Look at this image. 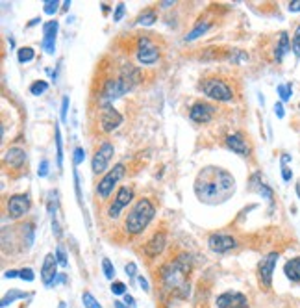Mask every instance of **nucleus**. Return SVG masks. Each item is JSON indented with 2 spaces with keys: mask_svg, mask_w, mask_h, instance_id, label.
Segmentation results:
<instances>
[{
  "mask_svg": "<svg viewBox=\"0 0 300 308\" xmlns=\"http://www.w3.org/2000/svg\"><path fill=\"white\" fill-rule=\"evenodd\" d=\"M26 297V294L25 292H17V290H11L10 294L8 295H4V297H2V303H0V306L2 308H6L8 306V304H11L15 301V299H25Z\"/></svg>",
  "mask_w": 300,
  "mask_h": 308,
  "instance_id": "obj_25",
  "label": "nucleus"
},
{
  "mask_svg": "<svg viewBox=\"0 0 300 308\" xmlns=\"http://www.w3.org/2000/svg\"><path fill=\"white\" fill-rule=\"evenodd\" d=\"M115 308H128L124 303H121V301H115Z\"/></svg>",
  "mask_w": 300,
  "mask_h": 308,
  "instance_id": "obj_51",
  "label": "nucleus"
},
{
  "mask_svg": "<svg viewBox=\"0 0 300 308\" xmlns=\"http://www.w3.org/2000/svg\"><path fill=\"white\" fill-rule=\"evenodd\" d=\"M213 25H215V17H211V15H204V17H200V19L197 20V25L193 26V30H191V32L185 35V41L199 39L200 35L206 34V32H208Z\"/></svg>",
  "mask_w": 300,
  "mask_h": 308,
  "instance_id": "obj_20",
  "label": "nucleus"
},
{
  "mask_svg": "<svg viewBox=\"0 0 300 308\" xmlns=\"http://www.w3.org/2000/svg\"><path fill=\"white\" fill-rule=\"evenodd\" d=\"M56 34H58V23L49 20L43 25V49L47 54H54L56 50Z\"/></svg>",
  "mask_w": 300,
  "mask_h": 308,
  "instance_id": "obj_19",
  "label": "nucleus"
},
{
  "mask_svg": "<svg viewBox=\"0 0 300 308\" xmlns=\"http://www.w3.org/2000/svg\"><path fill=\"white\" fill-rule=\"evenodd\" d=\"M296 195H298L300 199V180H296Z\"/></svg>",
  "mask_w": 300,
  "mask_h": 308,
  "instance_id": "obj_52",
  "label": "nucleus"
},
{
  "mask_svg": "<svg viewBox=\"0 0 300 308\" xmlns=\"http://www.w3.org/2000/svg\"><path fill=\"white\" fill-rule=\"evenodd\" d=\"M58 10H59V2H58V0H47V2L43 4V11L47 15H54Z\"/></svg>",
  "mask_w": 300,
  "mask_h": 308,
  "instance_id": "obj_30",
  "label": "nucleus"
},
{
  "mask_svg": "<svg viewBox=\"0 0 300 308\" xmlns=\"http://www.w3.org/2000/svg\"><path fill=\"white\" fill-rule=\"evenodd\" d=\"M124 171H126L124 166H122V163H117V166H113L112 171H108L106 175L102 176L100 182L97 184V195L100 197L102 201H108V199H110V195H112L117 186V182L124 176Z\"/></svg>",
  "mask_w": 300,
  "mask_h": 308,
  "instance_id": "obj_6",
  "label": "nucleus"
},
{
  "mask_svg": "<svg viewBox=\"0 0 300 308\" xmlns=\"http://www.w3.org/2000/svg\"><path fill=\"white\" fill-rule=\"evenodd\" d=\"M291 91H293L291 84H280V86H278V95H280L282 100H289Z\"/></svg>",
  "mask_w": 300,
  "mask_h": 308,
  "instance_id": "obj_33",
  "label": "nucleus"
},
{
  "mask_svg": "<svg viewBox=\"0 0 300 308\" xmlns=\"http://www.w3.org/2000/svg\"><path fill=\"white\" fill-rule=\"evenodd\" d=\"M47 89H49V84L45 82V80H35V82L30 86V93L32 95H43Z\"/></svg>",
  "mask_w": 300,
  "mask_h": 308,
  "instance_id": "obj_26",
  "label": "nucleus"
},
{
  "mask_svg": "<svg viewBox=\"0 0 300 308\" xmlns=\"http://www.w3.org/2000/svg\"><path fill=\"white\" fill-rule=\"evenodd\" d=\"M208 245L213 253L224 255L228 251L235 249V247H238V241H235V238H232V236H228V234H211L208 238Z\"/></svg>",
  "mask_w": 300,
  "mask_h": 308,
  "instance_id": "obj_13",
  "label": "nucleus"
},
{
  "mask_svg": "<svg viewBox=\"0 0 300 308\" xmlns=\"http://www.w3.org/2000/svg\"><path fill=\"white\" fill-rule=\"evenodd\" d=\"M282 176H284V180L289 182L291 176H293V173H291V169L287 166H282Z\"/></svg>",
  "mask_w": 300,
  "mask_h": 308,
  "instance_id": "obj_43",
  "label": "nucleus"
},
{
  "mask_svg": "<svg viewBox=\"0 0 300 308\" xmlns=\"http://www.w3.org/2000/svg\"><path fill=\"white\" fill-rule=\"evenodd\" d=\"M37 175L39 176L49 175V160H41V166H39V169H37Z\"/></svg>",
  "mask_w": 300,
  "mask_h": 308,
  "instance_id": "obj_40",
  "label": "nucleus"
},
{
  "mask_svg": "<svg viewBox=\"0 0 300 308\" xmlns=\"http://www.w3.org/2000/svg\"><path fill=\"white\" fill-rule=\"evenodd\" d=\"M289 50H291L289 35H287V32H280V39H278V43H276V49H274V59L278 61V64H280L282 59H284V56H286Z\"/></svg>",
  "mask_w": 300,
  "mask_h": 308,
  "instance_id": "obj_21",
  "label": "nucleus"
},
{
  "mask_svg": "<svg viewBox=\"0 0 300 308\" xmlns=\"http://www.w3.org/2000/svg\"><path fill=\"white\" fill-rule=\"evenodd\" d=\"M291 161V156L289 154H282V166H287Z\"/></svg>",
  "mask_w": 300,
  "mask_h": 308,
  "instance_id": "obj_48",
  "label": "nucleus"
},
{
  "mask_svg": "<svg viewBox=\"0 0 300 308\" xmlns=\"http://www.w3.org/2000/svg\"><path fill=\"white\" fill-rule=\"evenodd\" d=\"M102 269H104V275H106V279L112 280L113 277H115V268H113V264L108 258L102 260Z\"/></svg>",
  "mask_w": 300,
  "mask_h": 308,
  "instance_id": "obj_32",
  "label": "nucleus"
},
{
  "mask_svg": "<svg viewBox=\"0 0 300 308\" xmlns=\"http://www.w3.org/2000/svg\"><path fill=\"white\" fill-rule=\"evenodd\" d=\"M83 160H85V152H83L82 147H76V149H74L73 163H74V166H80V163H82Z\"/></svg>",
  "mask_w": 300,
  "mask_h": 308,
  "instance_id": "obj_35",
  "label": "nucleus"
},
{
  "mask_svg": "<svg viewBox=\"0 0 300 308\" xmlns=\"http://www.w3.org/2000/svg\"><path fill=\"white\" fill-rule=\"evenodd\" d=\"M152 32H146L145 35L141 34L136 39V58L141 65H152L156 64L161 56L160 45L154 41V35H150Z\"/></svg>",
  "mask_w": 300,
  "mask_h": 308,
  "instance_id": "obj_5",
  "label": "nucleus"
},
{
  "mask_svg": "<svg viewBox=\"0 0 300 308\" xmlns=\"http://www.w3.org/2000/svg\"><path fill=\"white\" fill-rule=\"evenodd\" d=\"M82 301H83V306L85 308H102L100 304H98L97 299L93 297V294H89V292H83Z\"/></svg>",
  "mask_w": 300,
  "mask_h": 308,
  "instance_id": "obj_28",
  "label": "nucleus"
},
{
  "mask_svg": "<svg viewBox=\"0 0 300 308\" xmlns=\"http://www.w3.org/2000/svg\"><path fill=\"white\" fill-rule=\"evenodd\" d=\"M100 117H98V122H100L102 132H113L115 128L121 127L122 122V115L117 112L113 104H106V106H100Z\"/></svg>",
  "mask_w": 300,
  "mask_h": 308,
  "instance_id": "obj_8",
  "label": "nucleus"
},
{
  "mask_svg": "<svg viewBox=\"0 0 300 308\" xmlns=\"http://www.w3.org/2000/svg\"><path fill=\"white\" fill-rule=\"evenodd\" d=\"M34 58H35V52L32 47H23V49H19V52H17V59H19L20 64H28V61H32Z\"/></svg>",
  "mask_w": 300,
  "mask_h": 308,
  "instance_id": "obj_24",
  "label": "nucleus"
},
{
  "mask_svg": "<svg viewBox=\"0 0 300 308\" xmlns=\"http://www.w3.org/2000/svg\"><path fill=\"white\" fill-rule=\"evenodd\" d=\"M276 262H278V253H269L263 256L258 264V279L262 282L263 290H271L272 286V273H274Z\"/></svg>",
  "mask_w": 300,
  "mask_h": 308,
  "instance_id": "obj_7",
  "label": "nucleus"
},
{
  "mask_svg": "<svg viewBox=\"0 0 300 308\" xmlns=\"http://www.w3.org/2000/svg\"><path fill=\"white\" fill-rule=\"evenodd\" d=\"M284 271H286V277L291 282H300V256L287 260Z\"/></svg>",
  "mask_w": 300,
  "mask_h": 308,
  "instance_id": "obj_22",
  "label": "nucleus"
},
{
  "mask_svg": "<svg viewBox=\"0 0 300 308\" xmlns=\"http://www.w3.org/2000/svg\"><path fill=\"white\" fill-rule=\"evenodd\" d=\"M274 112H276V115H278V117H284V104H282V102H278V104H276V106H274Z\"/></svg>",
  "mask_w": 300,
  "mask_h": 308,
  "instance_id": "obj_45",
  "label": "nucleus"
},
{
  "mask_svg": "<svg viewBox=\"0 0 300 308\" xmlns=\"http://www.w3.org/2000/svg\"><path fill=\"white\" fill-rule=\"evenodd\" d=\"M165 243H167V234H165L163 230L154 232L152 238L145 243V255L148 256V258H156V256H160L165 249Z\"/></svg>",
  "mask_w": 300,
  "mask_h": 308,
  "instance_id": "obj_17",
  "label": "nucleus"
},
{
  "mask_svg": "<svg viewBox=\"0 0 300 308\" xmlns=\"http://www.w3.org/2000/svg\"><path fill=\"white\" fill-rule=\"evenodd\" d=\"M124 304H126V306H134V304H136V301H134V297H132V295L126 294L124 295Z\"/></svg>",
  "mask_w": 300,
  "mask_h": 308,
  "instance_id": "obj_46",
  "label": "nucleus"
},
{
  "mask_svg": "<svg viewBox=\"0 0 300 308\" xmlns=\"http://www.w3.org/2000/svg\"><path fill=\"white\" fill-rule=\"evenodd\" d=\"M193 268V258L189 255H180L176 256L173 262L165 265L161 269V280L167 290H175L182 297H185L189 292V286L185 284V277L189 275Z\"/></svg>",
  "mask_w": 300,
  "mask_h": 308,
  "instance_id": "obj_2",
  "label": "nucleus"
},
{
  "mask_svg": "<svg viewBox=\"0 0 300 308\" xmlns=\"http://www.w3.org/2000/svg\"><path fill=\"white\" fill-rule=\"evenodd\" d=\"M195 195L204 204L226 202L235 191V178L232 173L219 166H208L195 178Z\"/></svg>",
  "mask_w": 300,
  "mask_h": 308,
  "instance_id": "obj_1",
  "label": "nucleus"
},
{
  "mask_svg": "<svg viewBox=\"0 0 300 308\" xmlns=\"http://www.w3.org/2000/svg\"><path fill=\"white\" fill-rule=\"evenodd\" d=\"M122 15H124V4H122V2H119V4H117L115 13H113V20H115V23H119V20L122 19Z\"/></svg>",
  "mask_w": 300,
  "mask_h": 308,
  "instance_id": "obj_39",
  "label": "nucleus"
},
{
  "mask_svg": "<svg viewBox=\"0 0 300 308\" xmlns=\"http://www.w3.org/2000/svg\"><path fill=\"white\" fill-rule=\"evenodd\" d=\"M156 215V206L152 204L150 199H139V201L134 204L132 212L126 215L124 219V232L130 236H137L141 234L146 227L150 225V221L154 219Z\"/></svg>",
  "mask_w": 300,
  "mask_h": 308,
  "instance_id": "obj_3",
  "label": "nucleus"
},
{
  "mask_svg": "<svg viewBox=\"0 0 300 308\" xmlns=\"http://www.w3.org/2000/svg\"><path fill=\"white\" fill-rule=\"evenodd\" d=\"M112 292L115 295H126V284L124 282H119V280H117V282L112 284Z\"/></svg>",
  "mask_w": 300,
  "mask_h": 308,
  "instance_id": "obj_37",
  "label": "nucleus"
},
{
  "mask_svg": "<svg viewBox=\"0 0 300 308\" xmlns=\"http://www.w3.org/2000/svg\"><path fill=\"white\" fill-rule=\"evenodd\" d=\"M156 20H158V10L150 6V8H145V10L141 11L136 23H137L139 26H152V25L156 23Z\"/></svg>",
  "mask_w": 300,
  "mask_h": 308,
  "instance_id": "obj_23",
  "label": "nucleus"
},
{
  "mask_svg": "<svg viewBox=\"0 0 300 308\" xmlns=\"http://www.w3.org/2000/svg\"><path fill=\"white\" fill-rule=\"evenodd\" d=\"M67 110H69V97H63L61 100V121H67Z\"/></svg>",
  "mask_w": 300,
  "mask_h": 308,
  "instance_id": "obj_41",
  "label": "nucleus"
},
{
  "mask_svg": "<svg viewBox=\"0 0 300 308\" xmlns=\"http://www.w3.org/2000/svg\"><path fill=\"white\" fill-rule=\"evenodd\" d=\"M173 4H176V2H170V0H165V2H160L161 8H170Z\"/></svg>",
  "mask_w": 300,
  "mask_h": 308,
  "instance_id": "obj_50",
  "label": "nucleus"
},
{
  "mask_svg": "<svg viewBox=\"0 0 300 308\" xmlns=\"http://www.w3.org/2000/svg\"><path fill=\"white\" fill-rule=\"evenodd\" d=\"M217 308H248L247 297L239 292H224L217 297Z\"/></svg>",
  "mask_w": 300,
  "mask_h": 308,
  "instance_id": "obj_14",
  "label": "nucleus"
},
{
  "mask_svg": "<svg viewBox=\"0 0 300 308\" xmlns=\"http://www.w3.org/2000/svg\"><path fill=\"white\" fill-rule=\"evenodd\" d=\"M132 199H134V190H132V188H128V186L119 188L113 202L108 206V217H110V219H117V217L121 215L122 208L132 202Z\"/></svg>",
  "mask_w": 300,
  "mask_h": 308,
  "instance_id": "obj_10",
  "label": "nucleus"
},
{
  "mask_svg": "<svg viewBox=\"0 0 300 308\" xmlns=\"http://www.w3.org/2000/svg\"><path fill=\"white\" fill-rule=\"evenodd\" d=\"M26 161V152L20 147H11L4 154V167L6 169H23Z\"/></svg>",
  "mask_w": 300,
  "mask_h": 308,
  "instance_id": "obj_18",
  "label": "nucleus"
},
{
  "mask_svg": "<svg viewBox=\"0 0 300 308\" xmlns=\"http://www.w3.org/2000/svg\"><path fill=\"white\" fill-rule=\"evenodd\" d=\"M199 88L202 89V93L208 98L219 100V102H232L235 98V89L230 84L228 76H223V74H206V76L200 78Z\"/></svg>",
  "mask_w": 300,
  "mask_h": 308,
  "instance_id": "obj_4",
  "label": "nucleus"
},
{
  "mask_svg": "<svg viewBox=\"0 0 300 308\" xmlns=\"http://www.w3.org/2000/svg\"><path fill=\"white\" fill-rule=\"evenodd\" d=\"M113 152H115V149H113V143L110 141H104L100 147L97 149V152H95V156H93V161H91V167L95 175H100V173L106 171L108 163H110V160L113 158Z\"/></svg>",
  "mask_w": 300,
  "mask_h": 308,
  "instance_id": "obj_9",
  "label": "nucleus"
},
{
  "mask_svg": "<svg viewBox=\"0 0 300 308\" xmlns=\"http://www.w3.org/2000/svg\"><path fill=\"white\" fill-rule=\"evenodd\" d=\"M224 143H226V147L230 149L232 152H235V154H239V156H248L250 154V143L243 137V134L239 132H233V134H228L226 137H224Z\"/></svg>",
  "mask_w": 300,
  "mask_h": 308,
  "instance_id": "obj_15",
  "label": "nucleus"
},
{
  "mask_svg": "<svg viewBox=\"0 0 300 308\" xmlns=\"http://www.w3.org/2000/svg\"><path fill=\"white\" fill-rule=\"evenodd\" d=\"M13 277H19V271H8L6 273V279H13Z\"/></svg>",
  "mask_w": 300,
  "mask_h": 308,
  "instance_id": "obj_49",
  "label": "nucleus"
},
{
  "mask_svg": "<svg viewBox=\"0 0 300 308\" xmlns=\"http://www.w3.org/2000/svg\"><path fill=\"white\" fill-rule=\"evenodd\" d=\"M137 280H139L141 288L145 290V292H148V282H146V279H143V277H137Z\"/></svg>",
  "mask_w": 300,
  "mask_h": 308,
  "instance_id": "obj_47",
  "label": "nucleus"
},
{
  "mask_svg": "<svg viewBox=\"0 0 300 308\" xmlns=\"http://www.w3.org/2000/svg\"><path fill=\"white\" fill-rule=\"evenodd\" d=\"M256 190H258V193H262V195L267 197L269 201H272V197H274V195H272V190H271L269 186H267V184H263V182H262V184H258Z\"/></svg>",
  "mask_w": 300,
  "mask_h": 308,
  "instance_id": "obj_34",
  "label": "nucleus"
},
{
  "mask_svg": "<svg viewBox=\"0 0 300 308\" xmlns=\"http://www.w3.org/2000/svg\"><path fill=\"white\" fill-rule=\"evenodd\" d=\"M291 50L300 58V25L296 26L295 35H293V41H291Z\"/></svg>",
  "mask_w": 300,
  "mask_h": 308,
  "instance_id": "obj_31",
  "label": "nucleus"
},
{
  "mask_svg": "<svg viewBox=\"0 0 300 308\" xmlns=\"http://www.w3.org/2000/svg\"><path fill=\"white\" fill-rule=\"evenodd\" d=\"M19 277L23 280H26V282H32V280L35 279V275H34V271L30 268H25V269H19Z\"/></svg>",
  "mask_w": 300,
  "mask_h": 308,
  "instance_id": "obj_36",
  "label": "nucleus"
},
{
  "mask_svg": "<svg viewBox=\"0 0 300 308\" xmlns=\"http://www.w3.org/2000/svg\"><path fill=\"white\" fill-rule=\"evenodd\" d=\"M247 58H248L247 54L239 49H230V52H228V61H232V64H239V61H243V59Z\"/></svg>",
  "mask_w": 300,
  "mask_h": 308,
  "instance_id": "obj_27",
  "label": "nucleus"
},
{
  "mask_svg": "<svg viewBox=\"0 0 300 308\" xmlns=\"http://www.w3.org/2000/svg\"><path fill=\"white\" fill-rule=\"evenodd\" d=\"M126 275H130L132 279L137 275V265L134 264V262H130V264H126Z\"/></svg>",
  "mask_w": 300,
  "mask_h": 308,
  "instance_id": "obj_42",
  "label": "nucleus"
},
{
  "mask_svg": "<svg viewBox=\"0 0 300 308\" xmlns=\"http://www.w3.org/2000/svg\"><path fill=\"white\" fill-rule=\"evenodd\" d=\"M30 210V197L25 193H19V195H13L8 201V215L10 219H20L23 215H26Z\"/></svg>",
  "mask_w": 300,
  "mask_h": 308,
  "instance_id": "obj_11",
  "label": "nucleus"
},
{
  "mask_svg": "<svg viewBox=\"0 0 300 308\" xmlns=\"http://www.w3.org/2000/svg\"><path fill=\"white\" fill-rule=\"evenodd\" d=\"M56 260H58V264L61 265V268H67V265H69L67 258H65V253H63L61 247H58V249H56Z\"/></svg>",
  "mask_w": 300,
  "mask_h": 308,
  "instance_id": "obj_38",
  "label": "nucleus"
},
{
  "mask_svg": "<svg viewBox=\"0 0 300 308\" xmlns=\"http://www.w3.org/2000/svg\"><path fill=\"white\" fill-rule=\"evenodd\" d=\"M58 260L52 253L45 256L43 262V269H41V280H43L45 286H52L56 284V279H58Z\"/></svg>",
  "mask_w": 300,
  "mask_h": 308,
  "instance_id": "obj_16",
  "label": "nucleus"
},
{
  "mask_svg": "<svg viewBox=\"0 0 300 308\" xmlns=\"http://www.w3.org/2000/svg\"><path fill=\"white\" fill-rule=\"evenodd\" d=\"M215 115V106L209 102H195L189 110V119L199 125H206Z\"/></svg>",
  "mask_w": 300,
  "mask_h": 308,
  "instance_id": "obj_12",
  "label": "nucleus"
},
{
  "mask_svg": "<svg viewBox=\"0 0 300 308\" xmlns=\"http://www.w3.org/2000/svg\"><path fill=\"white\" fill-rule=\"evenodd\" d=\"M56 149H58V167L61 169V166H63V147H61V134H59V127H56Z\"/></svg>",
  "mask_w": 300,
  "mask_h": 308,
  "instance_id": "obj_29",
  "label": "nucleus"
},
{
  "mask_svg": "<svg viewBox=\"0 0 300 308\" xmlns=\"http://www.w3.org/2000/svg\"><path fill=\"white\" fill-rule=\"evenodd\" d=\"M289 11H300V0H293V2H289Z\"/></svg>",
  "mask_w": 300,
  "mask_h": 308,
  "instance_id": "obj_44",
  "label": "nucleus"
}]
</instances>
